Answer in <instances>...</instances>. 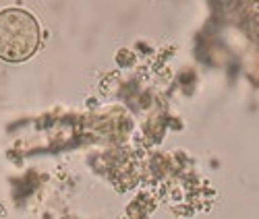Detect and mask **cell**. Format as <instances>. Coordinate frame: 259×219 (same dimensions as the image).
Instances as JSON below:
<instances>
[{
  "label": "cell",
  "instance_id": "obj_1",
  "mask_svg": "<svg viewBox=\"0 0 259 219\" xmlns=\"http://www.w3.org/2000/svg\"><path fill=\"white\" fill-rule=\"evenodd\" d=\"M41 46V27L25 9L0 11V58L7 62H25Z\"/></svg>",
  "mask_w": 259,
  "mask_h": 219
}]
</instances>
